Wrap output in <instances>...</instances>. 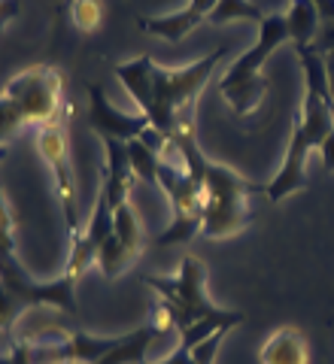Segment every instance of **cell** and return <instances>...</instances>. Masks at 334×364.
<instances>
[{
	"label": "cell",
	"mask_w": 334,
	"mask_h": 364,
	"mask_svg": "<svg viewBox=\"0 0 334 364\" xmlns=\"http://www.w3.org/2000/svg\"><path fill=\"white\" fill-rule=\"evenodd\" d=\"M170 149L179 155L189 173L201 179L204 188V225L201 234L210 240H228V237L240 234L252 222V207L249 200L256 195H268V182H249L246 176L234 173L231 167L210 161L198 140H194V128H182Z\"/></svg>",
	"instance_id": "cell-1"
},
{
	"label": "cell",
	"mask_w": 334,
	"mask_h": 364,
	"mask_svg": "<svg viewBox=\"0 0 334 364\" xmlns=\"http://www.w3.org/2000/svg\"><path fill=\"white\" fill-rule=\"evenodd\" d=\"M225 55H228V46H219L210 55H204V58H198L189 67H179V70H167V67L155 64L152 95H149L143 116L167 140H174L182 128H194V104H198L201 91L210 82L219 61H225Z\"/></svg>",
	"instance_id": "cell-2"
},
{
	"label": "cell",
	"mask_w": 334,
	"mask_h": 364,
	"mask_svg": "<svg viewBox=\"0 0 334 364\" xmlns=\"http://www.w3.org/2000/svg\"><path fill=\"white\" fill-rule=\"evenodd\" d=\"M143 282L158 298V313L152 322L161 331L182 334L194 322H201V318H225L234 313V310H225V306H216L207 298V264L198 255L182 258L177 277H155V273H149V277H143Z\"/></svg>",
	"instance_id": "cell-3"
},
{
	"label": "cell",
	"mask_w": 334,
	"mask_h": 364,
	"mask_svg": "<svg viewBox=\"0 0 334 364\" xmlns=\"http://www.w3.org/2000/svg\"><path fill=\"white\" fill-rule=\"evenodd\" d=\"M158 188L170 198L174 222H170L167 231H161L155 237V246L189 243L204 225V188H201V179L189 173L186 164L179 161V155L170 149V143L158 164Z\"/></svg>",
	"instance_id": "cell-4"
},
{
	"label": "cell",
	"mask_w": 334,
	"mask_h": 364,
	"mask_svg": "<svg viewBox=\"0 0 334 364\" xmlns=\"http://www.w3.org/2000/svg\"><path fill=\"white\" fill-rule=\"evenodd\" d=\"M61 91H64V76H61L58 67L33 64V67H28V70H21L19 76L9 79L4 95L13 100V107L19 109L25 128L33 124V128L40 131V128L58 124Z\"/></svg>",
	"instance_id": "cell-5"
},
{
	"label": "cell",
	"mask_w": 334,
	"mask_h": 364,
	"mask_svg": "<svg viewBox=\"0 0 334 364\" xmlns=\"http://www.w3.org/2000/svg\"><path fill=\"white\" fill-rule=\"evenodd\" d=\"M33 140H37L40 155L55 173V188H58V198H61L67 234L73 240V237L83 234V225H79V195H76V176L71 164V149H67V136L61 131V124H52V128H40Z\"/></svg>",
	"instance_id": "cell-6"
},
{
	"label": "cell",
	"mask_w": 334,
	"mask_h": 364,
	"mask_svg": "<svg viewBox=\"0 0 334 364\" xmlns=\"http://www.w3.org/2000/svg\"><path fill=\"white\" fill-rule=\"evenodd\" d=\"M283 43H292L289 37V25H286V16H264V21L259 25V43L252 46L249 52H244L240 58L228 67V73L222 76L219 88H228V85H240V82H249V79L261 76V64L268 61V55Z\"/></svg>",
	"instance_id": "cell-7"
},
{
	"label": "cell",
	"mask_w": 334,
	"mask_h": 364,
	"mask_svg": "<svg viewBox=\"0 0 334 364\" xmlns=\"http://www.w3.org/2000/svg\"><path fill=\"white\" fill-rule=\"evenodd\" d=\"M88 104H91V109H88V124H91V131H95L100 140L103 136H113V140H122V143H128V140H137L149 124L143 112H122V109H116L107 100V95H103V88L100 85H88Z\"/></svg>",
	"instance_id": "cell-8"
},
{
	"label": "cell",
	"mask_w": 334,
	"mask_h": 364,
	"mask_svg": "<svg viewBox=\"0 0 334 364\" xmlns=\"http://www.w3.org/2000/svg\"><path fill=\"white\" fill-rule=\"evenodd\" d=\"M313 152V146H310L307 134L301 128V122H292V140L286 146V158H283V167L280 173H276L271 182H268V198L271 203H280L283 198L295 195V191H304L310 186L307 179V155Z\"/></svg>",
	"instance_id": "cell-9"
},
{
	"label": "cell",
	"mask_w": 334,
	"mask_h": 364,
	"mask_svg": "<svg viewBox=\"0 0 334 364\" xmlns=\"http://www.w3.org/2000/svg\"><path fill=\"white\" fill-rule=\"evenodd\" d=\"M103 152H107V164H103V186L100 191L107 195L113 213H116L122 203H128L131 186L137 182L131 161H128V146L122 140H113V136H103Z\"/></svg>",
	"instance_id": "cell-10"
},
{
	"label": "cell",
	"mask_w": 334,
	"mask_h": 364,
	"mask_svg": "<svg viewBox=\"0 0 334 364\" xmlns=\"http://www.w3.org/2000/svg\"><path fill=\"white\" fill-rule=\"evenodd\" d=\"M261 364H310V343L298 328H276L259 349Z\"/></svg>",
	"instance_id": "cell-11"
},
{
	"label": "cell",
	"mask_w": 334,
	"mask_h": 364,
	"mask_svg": "<svg viewBox=\"0 0 334 364\" xmlns=\"http://www.w3.org/2000/svg\"><path fill=\"white\" fill-rule=\"evenodd\" d=\"M298 122L307 134V140L313 149H319L322 140L334 131V104H328L325 97L313 95V91H304V100H301V109H298Z\"/></svg>",
	"instance_id": "cell-12"
},
{
	"label": "cell",
	"mask_w": 334,
	"mask_h": 364,
	"mask_svg": "<svg viewBox=\"0 0 334 364\" xmlns=\"http://www.w3.org/2000/svg\"><path fill=\"white\" fill-rule=\"evenodd\" d=\"M161 334H165V331H161L155 322H149L143 328H134V331L122 334L119 343L113 346L98 364H143L149 346H152V340H158Z\"/></svg>",
	"instance_id": "cell-13"
},
{
	"label": "cell",
	"mask_w": 334,
	"mask_h": 364,
	"mask_svg": "<svg viewBox=\"0 0 334 364\" xmlns=\"http://www.w3.org/2000/svg\"><path fill=\"white\" fill-rule=\"evenodd\" d=\"M152 70H155V61L149 58V55H140V58L116 64V76L125 85V91L131 95V100L137 104V112L146 109L149 95H152Z\"/></svg>",
	"instance_id": "cell-14"
},
{
	"label": "cell",
	"mask_w": 334,
	"mask_h": 364,
	"mask_svg": "<svg viewBox=\"0 0 334 364\" xmlns=\"http://www.w3.org/2000/svg\"><path fill=\"white\" fill-rule=\"evenodd\" d=\"M137 25H140L146 33H152L158 40H167V43H179L182 37H189V33L201 25V18H194L186 6L179 9V13H170V16H158V18H137Z\"/></svg>",
	"instance_id": "cell-15"
},
{
	"label": "cell",
	"mask_w": 334,
	"mask_h": 364,
	"mask_svg": "<svg viewBox=\"0 0 334 364\" xmlns=\"http://www.w3.org/2000/svg\"><path fill=\"white\" fill-rule=\"evenodd\" d=\"M295 55H298V61H301L307 91H313V95L325 97L328 104H334V95H331V85H328V70H325V58H322V52L316 49L313 43H304V46H295Z\"/></svg>",
	"instance_id": "cell-16"
},
{
	"label": "cell",
	"mask_w": 334,
	"mask_h": 364,
	"mask_svg": "<svg viewBox=\"0 0 334 364\" xmlns=\"http://www.w3.org/2000/svg\"><path fill=\"white\" fill-rule=\"evenodd\" d=\"M268 88H271V79L268 76H256L249 79V82H240V85H228V88H219L222 91V97L228 100V107H231L237 116H252L261 100L268 97Z\"/></svg>",
	"instance_id": "cell-17"
},
{
	"label": "cell",
	"mask_w": 334,
	"mask_h": 364,
	"mask_svg": "<svg viewBox=\"0 0 334 364\" xmlns=\"http://www.w3.org/2000/svg\"><path fill=\"white\" fill-rule=\"evenodd\" d=\"M319 9L313 0H295L292 9L286 13V25H289V37L292 46H304V43H316V31H319Z\"/></svg>",
	"instance_id": "cell-18"
},
{
	"label": "cell",
	"mask_w": 334,
	"mask_h": 364,
	"mask_svg": "<svg viewBox=\"0 0 334 364\" xmlns=\"http://www.w3.org/2000/svg\"><path fill=\"white\" fill-rule=\"evenodd\" d=\"M113 215H116V237L122 240V246L128 249L134 258H140V252L146 249V237H143L140 222H137V213L131 207V200L122 203V207L113 213Z\"/></svg>",
	"instance_id": "cell-19"
},
{
	"label": "cell",
	"mask_w": 334,
	"mask_h": 364,
	"mask_svg": "<svg viewBox=\"0 0 334 364\" xmlns=\"http://www.w3.org/2000/svg\"><path fill=\"white\" fill-rule=\"evenodd\" d=\"M131 261H137V258L122 246V240L116 237V231H113L107 240L100 243V249H98V267L103 270V277H107V279H116L119 273L131 264Z\"/></svg>",
	"instance_id": "cell-20"
},
{
	"label": "cell",
	"mask_w": 334,
	"mask_h": 364,
	"mask_svg": "<svg viewBox=\"0 0 334 364\" xmlns=\"http://www.w3.org/2000/svg\"><path fill=\"white\" fill-rule=\"evenodd\" d=\"M207 21H213V25H228V21H264L261 9L256 4H249V0H219L213 6V13L207 16Z\"/></svg>",
	"instance_id": "cell-21"
},
{
	"label": "cell",
	"mask_w": 334,
	"mask_h": 364,
	"mask_svg": "<svg viewBox=\"0 0 334 364\" xmlns=\"http://www.w3.org/2000/svg\"><path fill=\"white\" fill-rule=\"evenodd\" d=\"M128 161L137 179L149 182V186H158V164H161V155H155L152 149H146L140 140H128Z\"/></svg>",
	"instance_id": "cell-22"
},
{
	"label": "cell",
	"mask_w": 334,
	"mask_h": 364,
	"mask_svg": "<svg viewBox=\"0 0 334 364\" xmlns=\"http://www.w3.org/2000/svg\"><path fill=\"white\" fill-rule=\"evenodd\" d=\"M71 16L79 31H98L103 21V4L100 0H73Z\"/></svg>",
	"instance_id": "cell-23"
},
{
	"label": "cell",
	"mask_w": 334,
	"mask_h": 364,
	"mask_svg": "<svg viewBox=\"0 0 334 364\" xmlns=\"http://www.w3.org/2000/svg\"><path fill=\"white\" fill-rule=\"evenodd\" d=\"M21 128H25V122H21L19 109L13 107V100L0 95V146H6V140H13Z\"/></svg>",
	"instance_id": "cell-24"
},
{
	"label": "cell",
	"mask_w": 334,
	"mask_h": 364,
	"mask_svg": "<svg viewBox=\"0 0 334 364\" xmlns=\"http://www.w3.org/2000/svg\"><path fill=\"white\" fill-rule=\"evenodd\" d=\"M319 158H322V167L328 170V173H334V131L325 136V140H322V146H319Z\"/></svg>",
	"instance_id": "cell-25"
},
{
	"label": "cell",
	"mask_w": 334,
	"mask_h": 364,
	"mask_svg": "<svg viewBox=\"0 0 334 364\" xmlns=\"http://www.w3.org/2000/svg\"><path fill=\"white\" fill-rule=\"evenodd\" d=\"M219 4V0H189V13L194 16V18H201V21H207V16L213 13V6Z\"/></svg>",
	"instance_id": "cell-26"
},
{
	"label": "cell",
	"mask_w": 334,
	"mask_h": 364,
	"mask_svg": "<svg viewBox=\"0 0 334 364\" xmlns=\"http://www.w3.org/2000/svg\"><path fill=\"white\" fill-rule=\"evenodd\" d=\"M16 16H19V0H4V4H0V31H4Z\"/></svg>",
	"instance_id": "cell-27"
},
{
	"label": "cell",
	"mask_w": 334,
	"mask_h": 364,
	"mask_svg": "<svg viewBox=\"0 0 334 364\" xmlns=\"http://www.w3.org/2000/svg\"><path fill=\"white\" fill-rule=\"evenodd\" d=\"M313 4L319 9L322 21H334V0H313Z\"/></svg>",
	"instance_id": "cell-28"
},
{
	"label": "cell",
	"mask_w": 334,
	"mask_h": 364,
	"mask_svg": "<svg viewBox=\"0 0 334 364\" xmlns=\"http://www.w3.org/2000/svg\"><path fill=\"white\" fill-rule=\"evenodd\" d=\"M322 58H325V70H328V85H331V95H334V49H328L325 55H322Z\"/></svg>",
	"instance_id": "cell-29"
},
{
	"label": "cell",
	"mask_w": 334,
	"mask_h": 364,
	"mask_svg": "<svg viewBox=\"0 0 334 364\" xmlns=\"http://www.w3.org/2000/svg\"><path fill=\"white\" fill-rule=\"evenodd\" d=\"M4 158H6V146H0V161H4Z\"/></svg>",
	"instance_id": "cell-30"
},
{
	"label": "cell",
	"mask_w": 334,
	"mask_h": 364,
	"mask_svg": "<svg viewBox=\"0 0 334 364\" xmlns=\"http://www.w3.org/2000/svg\"><path fill=\"white\" fill-rule=\"evenodd\" d=\"M0 4H4V0H0Z\"/></svg>",
	"instance_id": "cell-31"
},
{
	"label": "cell",
	"mask_w": 334,
	"mask_h": 364,
	"mask_svg": "<svg viewBox=\"0 0 334 364\" xmlns=\"http://www.w3.org/2000/svg\"><path fill=\"white\" fill-rule=\"evenodd\" d=\"M143 364H146V361H143Z\"/></svg>",
	"instance_id": "cell-32"
}]
</instances>
